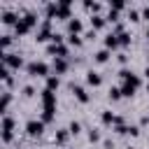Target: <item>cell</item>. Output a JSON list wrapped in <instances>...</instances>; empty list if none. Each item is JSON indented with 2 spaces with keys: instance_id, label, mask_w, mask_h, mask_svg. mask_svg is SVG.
<instances>
[{
  "instance_id": "cell-31",
  "label": "cell",
  "mask_w": 149,
  "mask_h": 149,
  "mask_svg": "<svg viewBox=\"0 0 149 149\" xmlns=\"http://www.w3.org/2000/svg\"><path fill=\"white\" fill-rule=\"evenodd\" d=\"M23 95H26V98L35 95V88H33V86H23Z\"/></svg>"
},
{
  "instance_id": "cell-33",
  "label": "cell",
  "mask_w": 149,
  "mask_h": 149,
  "mask_svg": "<svg viewBox=\"0 0 149 149\" xmlns=\"http://www.w3.org/2000/svg\"><path fill=\"white\" fill-rule=\"evenodd\" d=\"M142 16L149 21V5H144V7H142Z\"/></svg>"
},
{
  "instance_id": "cell-36",
  "label": "cell",
  "mask_w": 149,
  "mask_h": 149,
  "mask_svg": "<svg viewBox=\"0 0 149 149\" xmlns=\"http://www.w3.org/2000/svg\"><path fill=\"white\" fill-rule=\"evenodd\" d=\"M144 77H147V79H149V65H147V68H144Z\"/></svg>"
},
{
  "instance_id": "cell-7",
  "label": "cell",
  "mask_w": 149,
  "mask_h": 149,
  "mask_svg": "<svg viewBox=\"0 0 149 149\" xmlns=\"http://www.w3.org/2000/svg\"><path fill=\"white\" fill-rule=\"evenodd\" d=\"M40 98H42V105H44V107H56V93H54V91H49V88H42Z\"/></svg>"
},
{
  "instance_id": "cell-28",
  "label": "cell",
  "mask_w": 149,
  "mask_h": 149,
  "mask_svg": "<svg viewBox=\"0 0 149 149\" xmlns=\"http://www.w3.org/2000/svg\"><path fill=\"white\" fill-rule=\"evenodd\" d=\"M119 98H121V88L112 86V88H109V100H119Z\"/></svg>"
},
{
  "instance_id": "cell-29",
  "label": "cell",
  "mask_w": 149,
  "mask_h": 149,
  "mask_svg": "<svg viewBox=\"0 0 149 149\" xmlns=\"http://www.w3.org/2000/svg\"><path fill=\"white\" fill-rule=\"evenodd\" d=\"M128 19H130V21H137V19H140V12H137L135 7H128Z\"/></svg>"
},
{
  "instance_id": "cell-23",
  "label": "cell",
  "mask_w": 149,
  "mask_h": 149,
  "mask_svg": "<svg viewBox=\"0 0 149 149\" xmlns=\"http://www.w3.org/2000/svg\"><path fill=\"white\" fill-rule=\"evenodd\" d=\"M9 102H12V95H9V91H5V93H2V112H5V114H7Z\"/></svg>"
},
{
  "instance_id": "cell-39",
  "label": "cell",
  "mask_w": 149,
  "mask_h": 149,
  "mask_svg": "<svg viewBox=\"0 0 149 149\" xmlns=\"http://www.w3.org/2000/svg\"><path fill=\"white\" fill-rule=\"evenodd\" d=\"M128 149H135V147H128Z\"/></svg>"
},
{
  "instance_id": "cell-38",
  "label": "cell",
  "mask_w": 149,
  "mask_h": 149,
  "mask_svg": "<svg viewBox=\"0 0 149 149\" xmlns=\"http://www.w3.org/2000/svg\"><path fill=\"white\" fill-rule=\"evenodd\" d=\"M147 91H149V81H147Z\"/></svg>"
},
{
  "instance_id": "cell-3",
  "label": "cell",
  "mask_w": 149,
  "mask_h": 149,
  "mask_svg": "<svg viewBox=\"0 0 149 149\" xmlns=\"http://www.w3.org/2000/svg\"><path fill=\"white\" fill-rule=\"evenodd\" d=\"M42 130H44V121H42V119H30V121L26 123V133H28L30 137L42 135Z\"/></svg>"
},
{
  "instance_id": "cell-24",
  "label": "cell",
  "mask_w": 149,
  "mask_h": 149,
  "mask_svg": "<svg viewBox=\"0 0 149 149\" xmlns=\"http://www.w3.org/2000/svg\"><path fill=\"white\" fill-rule=\"evenodd\" d=\"M133 93H135V88H133L130 84H123V86H121V95H126V98H130Z\"/></svg>"
},
{
  "instance_id": "cell-18",
  "label": "cell",
  "mask_w": 149,
  "mask_h": 149,
  "mask_svg": "<svg viewBox=\"0 0 149 149\" xmlns=\"http://www.w3.org/2000/svg\"><path fill=\"white\" fill-rule=\"evenodd\" d=\"M107 58H109V49H100V51H95V63H107Z\"/></svg>"
},
{
  "instance_id": "cell-4",
  "label": "cell",
  "mask_w": 149,
  "mask_h": 149,
  "mask_svg": "<svg viewBox=\"0 0 149 149\" xmlns=\"http://www.w3.org/2000/svg\"><path fill=\"white\" fill-rule=\"evenodd\" d=\"M12 135H14V119L9 114H5V119H2V140L9 142Z\"/></svg>"
},
{
  "instance_id": "cell-5",
  "label": "cell",
  "mask_w": 149,
  "mask_h": 149,
  "mask_svg": "<svg viewBox=\"0 0 149 149\" xmlns=\"http://www.w3.org/2000/svg\"><path fill=\"white\" fill-rule=\"evenodd\" d=\"M47 51H49L54 58H68V47H65V44H49Z\"/></svg>"
},
{
  "instance_id": "cell-27",
  "label": "cell",
  "mask_w": 149,
  "mask_h": 149,
  "mask_svg": "<svg viewBox=\"0 0 149 149\" xmlns=\"http://www.w3.org/2000/svg\"><path fill=\"white\" fill-rule=\"evenodd\" d=\"M9 44H12V35H2V40H0V47L7 51V49H9Z\"/></svg>"
},
{
  "instance_id": "cell-32",
  "label": "cell",
  "mask_w": 149,
  "mask_h": 149,
  "mask_svg": "<svg viewBox=\"0 0 149 149\" xmlns=\"http://www.w3.org/2000/svg\"><path fill=\"white\" fill-rule=\"evenodd\" d=\"M116 61H119L121 65H126V63H128V56H126V54H116Z\"/></svg>"
},
{
  "instance_id": "cell-22",
  "label": "cell",
  "mask_w": 149,
  "mask_h": 149,
  "mask_svg": "<svg viewBox=\"0 0 149 149\" xmlns=\"http://www.w3.org/2000/svg\"><path fill=\"white\" fill-rule=\"evenodd\" d=\"M68 44L70 47H79L81 44V35H68Z\"/></svg>"
},
{
  "instance_id": "cell-17",
  "label": "cell",
  "mask_w": 149,
  "mask_h": 149,
  "mask_svg": "<svg viewBox=\"0 0 149 149\" xmlns=\"http://www.w3.org/2000/svg\"><path fill=\"white\" fill-rule=\"evenodd\" d=\"M84 9H88L91 14H100L102 5H100V2H88V0H86V2H84Z\"/></svg>"
},
{
  "instance_id": "cell-10",
  "label": "cell",
  "mask_w": 149,
  "mask_h": 149,
  "mask_svg": "<svg viewBox=\"0 0 149 149\" xmlns=\"http://www.w3.org/2000/svg\"><path fill=\"white\" fill-rule=\"evenodd\" d=\"M68 33L70 35H79L81 33V21L79 19H70L68 21Z\"/></svg>"
},
{
  "instance_id": "cell-16",
  "label": "cell",
  "mask_w": 149,
  "mask_h": 149,
  "mask_svg": "<svg viewBox=\"0 0 149 149\" xmlns=\"http://www.w3.org/2000/svg\"><path fill=\"white\" fill-rule=\"evenodd\" d=\"M58 86H61V79H58L56 74H49V77H47V88H49V91H56Z\"/></svg>"
},
{
  "instance_id": "cell-11",
  "label": "cell",
  "mask_w": 149,
  "mask_h": 149,
  "mask_svg": "<svg viewBox=\"0 0 149 149\" xmlns=\"http://www.w3.org/2000/svg\"><path fill=\"white\" fill-rule=\"evenodd\" d=\"M21 19H23V21H26L30 28H33V26H37V12H33V9L23 12V16H21Z\"/></svg>"
},
{
  "instance_id": "cell-19",
  "label": "cell",
  "mask_w": 149,
  "mask_h": 149,
  "mask_svg": "<svg viewBox=\"0 0 149 149\" xmlns=\"http://www.w3.org/2000/svg\"><path fill=\"white\" fill-rule=\"evenodd\" d=\"M54 112H56V107H44V109H42V121L49 123V121L54 119Z\"/></svg>"
},
{
  "instance_id": "cell-13",
  "label": "cell",
  "mask_w": 149,
  "mask_h": 149,
  "mask_svg": "<svg viewBox=\"0 0 149 149\" xmlns=\"http://www.w3.org/2000/svg\"><path fill=\"white\" fill-rule=\"evenodd\" d=\"M116 47H119V35H114V33L105 35V49H116Z\"/></svg>"
},
{
  "instance_id": "cell-21",
  "label": "cell",
  "mask_w": 149,
  "mask_h": 149,
  "mask_svg": "<svg viewBox=\"0 0 149 149\" xmlns=\"http://www.w3.org/2000/svg\"><path fill=\"white\" fill-rule=\"evenodd\" d=\"M68 130H70V135H79V130H81V123H79V121H70Z\"/></svg>"
},
{
  "instance_id": "cell-14",
  "label": "cell",
  "mask_w": 149,
  "mask_h": 149,
  "mask_svg": "<svg viewBox=\"0 0 149 149\" xmlns=\"http://www.w3.org/2000/svg\"><path fill=\"white\" fill-rule=\"evenodd\" d=\"M54 70H56V74L68 72V61L65 58H54Z\"/></svg>"
},
{
  "instance_id": "cell-30",
  "label": "cell",
  "mask_w": 149,
  "mask_h": 149,
  "mask_svg": "<svg viewBox=\"0 0 149 149\" xmlns=\"http://www.w3.org/2000/svg\"><path fill=\"white\" fill-rule=\"evenodd\" d=\"M88 140H91V142H98V140H100V133H98L95 128H91V130H88Z\"/></svg>"
},
{
  "instance_id": "cell-37",
  "label": "cell",
  "mask_w": 149,
  "mask_h": 149,
  "mask_svg": "<svg viewBox=\"0 0 149 149\" xmlns=\"http://www.w3.org/2000/svg\"><path fill=\"white\" fill-rule=\"evenodd\" d=\"M147 37H149V26H147Z\"/></svg>"
},
{
  "instance_id": "cell-8",
  "label": "cell",
  "mask_w": 149,
  "mask_h": 149,
  "mask_svg": "<svg viewBox=\"0 0 149 149\" xmlns=\"http://www.w3.org/2000/svg\"><path fill=\"white\" fill-rule=\"evenodd\" d=\"M0 19H2V23H7V26H16L21 16H19V14H14V12H9V9H2Z\"/></svg>"
},
{
  "instance_id": "cell-25",
  "label": "cell",
  "mask_w": 149,
  "mask_h": 149,
  "mask_svg": "<svg viewBox=\"0 0 149 149\" xmlns=\"http://www.w3.org/2000/svg\"><path fill=\"white\" fill-rule=\"evenodd\" d=\"M126 135H133V137H137V135H140V126H135V123H130V126L126 128Z\"/></svg>"
},
{
  "instance_id": "cell-20",
  "label": "cell",
  "mask_w": 149,
  "mask_h": 149,
  "mask_svg": "<svg viewBox=\"0 0 149 149\" xmlns=\"http://www.w3.org/2000/svg\"><path fill=\"white\" fill-rule=\"evenodd\" d=\"M68 137H70V130H68V128H65V130H58V133H56V144H65Z\"/></svg>"
},
{
  "instance_id": "cell-26",
  "label": "cell",
  "mask_w": 149,
  "mask_h": 149,
  "mask_svg": "<svg viewBox=\"0 0 149 149\" xmlns=\"http://www.w3.org/2000/svg\"><path fill=\"white\" fill-rule=\"evenodd\" d=\"M119 44H121V47L130 44V33H121V35H119Z\"/></svg>"
},
{
  "instance_id": "cell-1",
  "label": "cell",
  "mask_w": 149,
  "mask_h": 149,
  "mask_svg": "<svg viewBox=\"0 0 149 149\" xmlns=\"http://www.w3.org/2000/svg\"><path fill=\"white\" fill-rule=\"evenodd\" d=\"M26 70H28L30 77H49V65L44 61H30L26 65Z\"/></svg>"
},
{
  "instance_id": "cell-2",
  "label": "cell",
  "mask_w": 149,
  "mask_h": 149,
  "mask_svg": "<svg viewBox=\"0 0 149 149\" xmlns=\"http://www.w3.org/2000/svg\"><path fill=\"white\" fill-rule=\"evenodd\" d=\"M2 65H7L9 70H19V68H23V58H21L19 54L5 51V54H2Z\"/></svg>"
},
{
  "instance_id": "cell-35",
  "label": "cell",
  "mask_w": 149,
  "mask_h": 149,
  "mask_svg": "<svg viewBox=\"0 0 149 149\" xmlns=\"http://www.w3.org/2000/svg\"><path fill=\"white\" fill-rule=\"evenodd\" d=\"M140 123H142V126H149V114H144V116H142V121H140Z\"/></svg>"
},
{
  "instance_id": "cell-12",
  "label": "cell",
  "mask_w": 149,
  "mask_h": 149,
  "mask_svg": "<svg viewBox=\"0 0 149 149\" xmlns=\"http://www.w3.org/2000/svg\"><path fill=\"white\" fill-rule=\"evenodd\" d=\"M107 23V16H102V14H91V26H93V30L95 28H102Z\"/></svg>"
},
{
  "instance_id": "cell-6",
  "label": "cell",
  "mask_w": 149,
  "mask_h": 149,
  "mask_svg": "<svg viewBox=\"0 0 149 149\" xmlns=\"http://www.w3.org/2000/svg\"><path fill=\"white\" fill-rule=\"evenodd\" d=\"M70 88H72V93H74V98H77L79 102H88V100H91V95L86 93L84 86H79V84H70Z\"/></svg>"
},
{
  "instance_id": "cell-34",
  "label": "cell",
  "mask_w": 149,
  "mask_h": 149,
  "mask_svg": "<svg viewBox=\"0 0 149 149\" xmlns=\"http://www.w3.org/2000/svg\"><path fill=\"white\" fill-rule=\"evenodd\" d=\"M84 37H86V40H93V37H95V30H88V33H86Z\"/></svg>"
},
{
  "instance_id": "cell-9",
  "label": "cell",
  "mask_w": 149,
  "mask_h": 149,
  "mask_svg": "<svg viewBox=\"0 0 149 149\" xmlns=\"http://www.w3.org/2000/svg\"><path fill=\"white\" fill-rule=\"evenodd\" d=\"M100 81H102V77H100L95 70H88V72H86V84H88V86H100Z\"/></svg>"
},
{
  "instance_id": "cell-15",
  "label": "cell",
  "mask_w": 149,
  "mask_h": 149,
  "mask_svg": "<svg viewBox=\"0 0 149 149\" xmlns=\"http://www.w3.org/2000/svg\"><path fill=\"white\" fill-rule=\"evenodd\" d=\"M28 30H30V26H28V23H26L23 19H19V23L14 26V33H16V35H26Z\"/></svg>"
}]
</instances>
